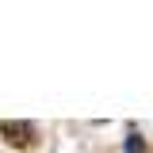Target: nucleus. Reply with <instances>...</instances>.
<instances>
[{"label":"nucleus","mask_w":153,"mask_h":153,"mask_svg":"<svg viewBox=\"0 0 153 153\" xmlns=\"http://www.w3.org/2000/svg\"><path fill=\"white\" fill-rule=\"evenodd\" d=\"M4 134H8V142H12V146H31L35 126H31V123H4Z\"/></svg>","instance_id":"f257e3e1"},{"label":"nucleus","mask_w":153,"mask_h":153,"mask_svg":"<svg viewBox=\"0 0 153 153\" xmlns=\"http://www.w3.org/2000/svg\"><path fill=\"white\" fill-rule=\"evenodd\" d=\"M126 153H142V138H138V134L126 138Z\"/></svg>","instance_id":"f03ea898"}]
</instances>
